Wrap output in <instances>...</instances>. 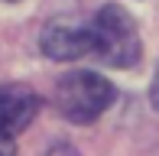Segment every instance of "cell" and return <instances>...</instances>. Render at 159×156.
<instances>
[{
    "label": "cell",
    "mask_w": 159,
    "mask_h": 156,
    "mask_svg": "<svg viewBox=\"0 0 159 156\" xmlns=\"http://www.w3.org/2000/svg\"><path fill=\"white\" fill-rule=\"evenodd\" d=\"M39 111V94L26 85H0V156L16 153V137Z\"/></svg>",
    "instance_id": "3957f363"
},
{
    "label": "cell",
    "mask_w": 159,
    "mask_h": 156,
    "mask_svg": "<svg viewBox=\"0 0 159 156\" xmlns=\"http://www.w3.org/2000/svg\"><path fill=\"white\" fill-rule=\"evenodd\" d=\"M91 36H94V49L91 55H98L104 65L111 68H133L140 62V33H136L133 16L124 7H101L98 16L91 20Z\"/></svg>",
    "instance_id": "6da1fadb"
},
{
    "label": "cell",
    "mask_w": 159,
    "mask_h": 156,
    "mask_svg": "<svg viewBox=\"0 0 159 156\" xmlns=\"http://www.w3.org/2000/svg\"><path fill=\"white\" fill-rule=\"evenodd\" d=\"M49 156H78V153L71 150V146H65V143H59V146H52V150H49Z\"/></svg>",
    "instance_id": "8992f818"
},
{
    "label": "cell",
    "mask_w": 159,
    "mask_h": 156,
    "mask_svg": "<svg viewBox=\"0 0 159 156\" xmlns=\"http://www.w3.org/2000/svg\"><path fill=\"white\" fill-rule=\"evenodd\" d=\"M114 88L98 72H71L55 85V108L71 124H91L111 108Z\"/></svg>",
    "instance_id": "7a4b0ae2"
},
{
    "label": "cell",
    "mask_w": 159,
    "mask_h": 156,
    "mask_svg": "<svg viewBox=\"0 0 159 156\" xmlns=\"http://www.w3.org/2000/svg\"><path fill=\"white\" fill-rule=\"evenodd\" d=\"M39 46L55 62H71V59H81V55H91V49H94L91 23H81V20H71V16H59L42 30Z\"/></svg>",
    "instance_id": "277c9868"
},
{
    "label": "cell",
    "mask_w": 159,
    "mask_h": 156,
    "mask_svg": "<svg viewBox=\"0 0 159 156\" xmlns=\"http://www.w3.org/2000/svg\"><path fill=\"white\" fill-rule=\"evenodd\" d=\"M149 101H153V108L159 111V68H156V78H153V88H149Z\"/></svg>",
    "instance_id": "5b68a950"
}]
</instances>
